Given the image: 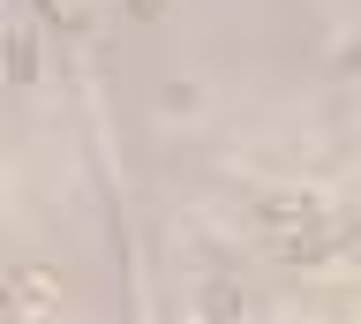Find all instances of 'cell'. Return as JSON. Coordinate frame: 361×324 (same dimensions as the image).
Listing matches in <instances>:
<instances>
[{
	"mask_svg": "<svg viewBox=\"0 0 361 324\" xmlns=\"http://www.w3.org/2000/svg\"><path fill=\"white\" fill-rule=\"evenodd\" d=\"M346 249H354V227H316V234H301V241H279L286 264H316V256H346Z\"/></svg>",
	"mask_w": 361,
	"mask_h": 324,
	"instance_id": "1",
	"label": "cell"
},
{
	"mask_svg": "<svg viewBox=\"0 0 361 324\" xmlns=\"http://www.w3.org/2000/svg\"><path fill=\"white\" fill-rule=\"evenodd\" d=\"M8 83H38V38H30V30L8 38Z\"/></svg>",
	"mask_w": 361,
	"mask_h": 324,
	"instance_id": "2",
	"label": "cell"
},
{
	"mask_svg": "<svg viewBox=\"0 0 361 324\" xmlns=\"http://www.w3.org/2000/svg\"><path fill=\"white\" fill-rule=\"evenodd\" d=\"M264 219L293 227V219H316V204H309V196H271V204H264Z\"/></svg>",
	"mask_w": 361,
	"mask_h": 324,
	"instance_id": "3",
	"label": "cell"
},
{
	"mask_svg": "<svg viewBox=\"0 0 361 324\" xmlns=\"http://www.w3.org/2000/svg\"><path fill=\"white\" fill-rule=\"evenodd\" d=\"M30 8H38V16H53V23H75V16H83L75 0H30Z\"/></svg>",
	"mask_w": 361,
	"mask_h": 324,
	"instance_id": "4",
	"label": "cell"
},
{
	"mask_svg": "<svg viewBox=\"0 0 361 324\" xmlns=\"http://www.w3.org/2000/svg\"><path fill=\"white\" fill-rule=\"evenodd\" d=\"M128 16H135V23H151V16H166V0H128Z\"/></svg>",
	"mask_w": 361,
	"mask_h": 324,
	"instance_id": "5",
	"label": "cell"
}]
</instances>
